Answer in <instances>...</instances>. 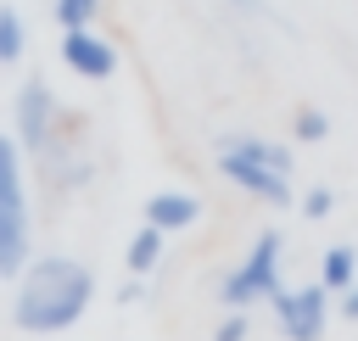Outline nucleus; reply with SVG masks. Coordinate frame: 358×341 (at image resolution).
Wrapping results in <instances>:
<instances>
[{
    "label": "nucleus",
    "instance_id": "1",
    "mask_svg": "<svg viewBox=\"0 0 358 341\" xmlns=\"http://www.w3.org/2000/svg\"><path fill=\"white\" fill-rule=\"evenodd\" d=\"M90 296H95V274L84 263H73V257H34L17 274L11 319L28 335H56V330H73L84 319Z\"/></svg>",
    "mask_w": 358,
    "mask_h": 341
},
{
    "label": "nucleus",
    "instance_id": "2",
    "mask_svg": "<svg viewBox=\"0 0 358 341\" xmlns=\"http://www.w3.org/2000/svg\"><path fill=\"white\" fill-rule=\"evenodd\" d=\"M28 268V184H22V145L0 134V280Z\"/></svg>",
    "mask_w": 358,
    "mask_h": 341
},
{
    "label": "nucleus",
    "instance_id": "3",
    "mask_svg": "<svg viewBox=\"0 0 358 341\" xmlns=\"http://www.w3.org/2000/svg\"><path fill=\"white\" fill-rule=\"evenodd\" d=\"M280 257H285V240L274 235V229H263L252 246H246V257L224 274V285H218V296L229 302V307H252V302H274V291H280Z\"/></svg>",
    "mask_w": 358,
    "mask_h": 341
},
{
    "label": "nucleus",
    "instance_id": "4",
    "mask_svg": "<svg viewBox=\"0 0 358 341\" xmlns=\"http://www.w3.org/2000/svg\"><path fill=\"white\" fill-rule=\"evenodd\" d=\"M274 313H280V335L285 341H319L330 324V291L324 285H296V291H274Z\"/></svg>",
    "mask_w": 358,
    "mask_h": 341
},
{
    "label": "nucleus",
    "instance_id": "5",
    "mask_svg": "<svg viewBox=\"0 0 358 341\" xmlns=\"http://www.w3.org/2000/svg\"><path fill=\"white\" fill-rule=\"evenodd\" d=\"M11 117H17V145H22V151H45L50 134H56V95H50V84H45V78H28V84L17 89Z\"/></svg>",
    "mask_w": 358,
    "mask_h": 341
},
{
    "label": "nucleus",
    "instance_id": "6",
    "mask_svg": "<svg viewBox=\"0 0 358 341\" xmlns=\"http://www.w3.org/2000/svg\"><path fill=\"white\" fill-rule=\"evenodd\" d=\"M62 61H67V73L101 84V78L117 73V45H112L106 34H95L90 22H84V28H62Z\"/></svg>",
    "mask_w": 358,
    "mask_h": 341
},
{
    "label": "nucleus",
    "instance_id": "7",
    "mask_svg": "<svg viewBox=\"0 0 358 341\" xmlns=\"http://www.w3.org/2000/svg\"><path fill=\"white\" fill-rule=\"evenodd\" d=\"M218 173H224L235 190H246V196H257V201H268V207H285V201H291V173H280V168H268V162L218 151Z\"/></svg>",
    "mask_w": 358,
    "mask_h": 341
},
{
    "label": "nucleus",
    "instance_id": "8",
    "mask_svg": "<svg viewBox=\"0 0 358 341\" xmlns=\"http://www.w3.org/2000/svg\"><path fill=\"white\" fill-rule=\"evenodd\" d=\"M201 218V201L196 196H185V190H157V196H145V224H157V229H190Z\"/></svg>",
    "mask_w": 358,
    "mask_h": 341
},
{
    "label": "nucleus",
    "instance_id": "9",
    "mask_svg": "<svg viewBox=\"0 0 358 341\" xmlns=\"http://www.w3.org/2000/svg\"><path fill=\"white\" fill-rule=\"evenodd\" d=\"M218 151H235V157H252V162H268V168L291 173V145L263 140V134H218Z\"/></svg>",
    "mask_w": 358,
    "mask_h": 341
},
{
    "label": "nucleus",
    "instance_id": "10",
    "mask_svg": "<svg viewBox=\"0 0 358 341\" xmlns=\"http://www.w3.org/2000/svg\"><path fill=\"white\" fill-rule=\"evenodd\" d=\"M162 240H168V229H157V224H140L134 229V240H129V274H157V263H162Z\"/></svg>",
    "mask_w": 358,
    "mask_h": 341
},
{
    "label": "nucleus",
    "instance_id": "11",
    "mask_svg": "<svg viewBox=\"0 0 358 341\" xmlns=\"http://www.w3.org/2000/svg\"><path fill=\"white\" fill-rule=\"evenodd\" d=\"M319 285L324 291H347V285H358V252L352 246H330L324 257H319Z\"/></svg>",
    "mask_w": 358,
    "mask_h": 341
},
{
    "label": "nucleus",
    "instance_id": "12",
    "mask_svg": "<svg viewBox=\"0 0 358 341\" xmlns=\"http://www.w3.org/2000/svg\"><path fill=\"white\" fill-rule=\"evenodd\" d=\"M22 45H28L22 11L17 6H0V61H22Z\"/></svg>",
    "mask_w": 358,
    "mask_h": 341
},
{
    "label": "nucleus",
    "instance_id": "13",
    "mask_svg": "<svg viewBox=\"0 0 358 341\" xmlns=\"http://www.w3.org/2000/svg\"><path fill=\"white\" fill-rule=\"evenodd\" d=\"M330 134V117L319 112V106H296V117H291V140H302V145H319Z\"/></svg>",
    "mask_w": 358,
    "mask_h": 341
},
{
    "label": "nucleus",
    "instance_id": "14",
    "mask_svg": "<svg viewBox=\"0 0 358 341\" xmlns=\"http://www.w3.org/2000/svg\"><path fill=\"white\" fill-rule=\"evenodd\" d=\"M95 11H101V0H56L62 28H84V22H95Z\"/></svg>",
    "mask_w": 358,
    "mask_h": 341
},
{
    "label": "nucleus",
    "instance_id": "15",
    "mask_svg": "<svg viewBox=\"0 0 358 341\" xmlns=\"http://www.w3.org/2000/svg\"><path fill=\"white\" fill-rule=\"evenodd\" d=\"M246 330H252V319H246V307H235V313L213 330V341H246Z\"/></svg>",
    "mask_w": 358,
    "mask_h": 341
},
{
    "label": "nucleus",
    "instance_id": "16",
    "mask_svg": "<svg viewBox=\"0 0 358 341\" xmlns=\"http://www.w3.org/2000/svg\"><path fill=\"white\" fill-rule=\"evenodd\" d=\"M330 207H336V196H330V190H308V196H302V212H308V218H324Z\"/></svg>",
    "mask_w": 358,
    "mask_h": 341
},
{
    "label": "nucleus",
    "instance_id": "17",
    "mask_svg": "<svg viewBox=\"0 0 358 341\" xmlns=\"http://www.w3.org/2000/svg\"><path fill=\"white\" fill-rule=\"evenodd\" d=\"M336 313L358 324V285H347V291H341V302H336Z\"/></svg>",
    "mask_w": 358,
    "mask_h": 341
},
{
    "label": "nucleus",
    "instance_id": "18",
    "mask_svg": "<svg viewBox=\"0 0 358 341\" xmlns=\"http://www.w3.org/2000/svg\"><path fill=\"white\" fill-rule=\"evenodd\" d=\"M229 6H241V11H252V17H268V0H229Z\"/></svg>",
    "mask_w": 358,
    "mask_h": 341
}]
</instances>
